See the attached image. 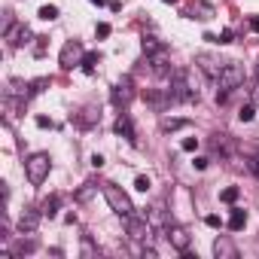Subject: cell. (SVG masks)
I'll return each instance as SVG.
<instances>
[{
	"label": "cell",
	"instance_id": "cell-1",
	"mask_svg": "<svg viewBox=\"0 0 259 259\" xmlns=\"http://www.w3.org/2000/svg\"><path fill=\"white\" fill-rule=\"evenodd\" d=\"M168 101H174V104H192V101H198V89L192 85L189 70H174L171 89H168Z\"/></svg>",
	"mask_w": 259,
	"mask_h": 259
},
{
	"label": "cell",
	"instance_id": "cell-36",
	"mask_svg": "<svg viewBox=\"0 0 259 259\" xmlns=\"http://www.w3.org/2000/svg\"><path fill=\"white\" fill-rule=\"evenodd\" d=\"M92 165H95V168H104V156H101V153H95V156H92Z\"/></svg>",
	"mask_w": 259,
	"mask_h": 259
},
{
	"label": "cell",
	"instance_id": "cell-13",
	"mask_svg": "<svg viewBox=\"0 0 259 259\" xmlns=\"http://www.w3.org/2000/svg\"><path fill=\"white\" fill-rule=\"evenodd\" d=\"M40 220H43V210H25L22 217H19V229L22 232H37V226H40Z\"/></svg>",
	"mask_w": 259,
	"mask_h": 259
},
{
	"label": "cell",
	"instance_id": "cell-2",
	"mask_svg": "<svg viewBox=\"0 0 259 259\" xmlns=\"http://www.w3.org/2000/svg\"><path fill=\"white\" fill-rule=\"evenodd\" d=\"M241 82H244V67H241V64H235V61H229V64H226V70H223V73H220V79H217V85H220V89H217V104H226V101H229V95H232Z\"/></svg>",
	"mask_w": 259,
	"mask_h": 259
},
{
	"label": "cell",
	"instance_id": "cell-43",
	"mask_svg": "<svg viewBox=\"0 0 259 259\" xmlns=\"http://www.w3.org/2000/svg\"><path fill=\"white\" fill-rule=\"evenodd\" d=\"M256 76H259V67H256Z\"/></svg>",
	"mask_w": 259,
	"mask_h": 259
},
{
	"label": "cell",
	"instance_id": "cell-9",
	"mask_svg": "<svg viewBox=\"0 0 259 259\" xmlns=\"http://www.w3.org/2000/svg\"><path fill=\"white\" fill-rule=\"evenodd\" d=\"M165 232H168L165 238H168V244H171L174 250H180V253L189 250V241H192V238H189L186 229H180V226H165Z\"/></svg>",
	"mask_w": 259,
	"mask_h": 259
},
{
	"label": "cell",
	"instance_id": "cell-32",
	"mask_svg": "<svg viewBox=\"0 0 259 259\" xmlns=\"http://www.w3.org/2000/svg\"><path fill=\"white\" fill-rule=\"evenodd\" d=\"M89 195H92V183H85V186H82V189H79V195H76V198H79V201H85V198H89Z\"/></svg>",
	"mask_w": 259,
	"mask_h": 259
},
{
	"label": "cell",
	"instance_id": "cell-6",
	"mask_svg": "<svg viewBox=\"0 0 259 259\" xmlns=\"http://www.w3.org/2000/svg\"><path fill=\"white\" fill-rule=\"evenodd\" d=\"M195 64H198L210 79H220V73L226 70V64H229V61H223V58H220V55H213V52H198V55H195Z\"/></svg>",
	"mask_w": 259,
	"mask_h": 259
},
{
	"label": "cell",
	"instance_id": "cell-14",
	"mask_svg": "<svg viewBox=\"0 0 259 259\" xmlns=\"http://www.w3.org/2000/svg\"><path fill=\"white\" fill-rule=\"evenodd\" d=\"M210 147H213V153H220L223 159H229V156L235 153V144L229 141V135H217V138L210 141Z\"/></svg>",
	"mask_w": 259,
	"mask_h": 259
},
{
	"label": "cell",
	"instance_id": "cell-16",
	"mask_svg": "<svg viewBox=\"0 0 259 259\" xmlns=\"http://www.w3.org/2000/svg\"><path fill=\"white\" fill-rule=\"evenodd\" d=\"M147 220H150L153 226H171V223H168V213H165V207H162V204H153Z\"/></svg>",
	"mask_w": 259,
	"mask_h": 259
},
{
	"label": "cell",
	"instance_id": "cell-31",
	"mask_svg": "<svg viewBox=\"0 0 259 259\" xmlns=\"http://www.w3.org/2000/svg\"><path fill=\"white\" fill-rule=\"evenodd\" d=\"M95 119H101V113H95V110L89 107V110H85V116H82V125H92Z\"/></svg>",
	"mask_w": 259,
	"mask_h": 259
},
{
	"label": "cell",
	"instance_id": "cell-38",
	"mask_svg": "<svg viewBox=\"0 0 259 259\" xmlns=\"http://www.w3.org/2000/svg\"><path fill=\"white\" fill-rule=\"evenodd\" d=\"M250 171H253V174L259 177V159H250Z\"/></svg>",
	"mask_w": 259,
	"mask_h": 259
},
{
	"label": "cell",
	"instance_id": "cell-25",
	"mask_svg": "<svg viewBox=\"0 0 259 259\" xmlns=\"http://www.w3.org/2000/svg\"><path fill=\"white\" fill-rule=\"evenodd\" d=\"M40 19H43V22L58 19V7H40Z\"/></svg>",
	"mask_w": 259,
	"mask_h": 259
},
{
	"label": "cell",
	"instance_id": "cell-12",
	"mask_svg": "<svg viewBox=\"0 0 259 259\" xmlns=\"http://www.w3.org/2000/svg\"><path fill=\"white\" fill-rule=\"evenodd\" d=\"M7 40H10V46L13 49H19V46H25L28 40H31V28L28 25H19V28H7Z\"/></svg>",
	"mask_w": 259,
	"mask_h": 259
},
{
	"label": "cell",
	"instance_id": "cell-28",
	"mask_svg": "<svg viewBox=\"0 0 259 259\" xmlns=\"http://www.w3.org/2000/svg\"><path fill=\"white\" fill-rule=\"evenodd\" d=\"M46 85H49V79H46V76H40V79H34V82H31V95H37V92H43Z\"/></svg>",
	"mask_w": 259,
	"mask_h": 259
},
{
	"label": "cell",
	"instance_id": "cell-15",
	"mask_svg": "<svg viewBox=\"0 0 259 259\" xmlns=\"http://www.w3.org/2000/svg\"><path fill=\"white\" fill-rule=\"evenodd\" d=\"M150 64H153V73H159V76L171 73V64H168V52H165V49L156 52V55H150Z\"/></svg>",
	"mask_w": 259,
	"mask_h": 259
},
{
	"label": "cell",
	"instance_id": "cell-26",
	"mask_svg": "<svg viewBox=\"0 0 259 259\" xmlns=\"http://www.w3.org/2000/svg\"><path fill=\"white\" fill-rule=\"evenodd\" d=\"M82 256H85V259H89V256H98V247L92 244V238H89V235L82 238Z\"/></svg>",
	"mask_w": 259,
	"mask_h": 259
},
{
	"label": "cell",
	"instance_id": "cell-17",
	"mask_svg": "<svg viewBox=\"0 0 259 259\" xmlns=\"http://www.w3.org/2000/svg\"><path fill=\"white\" fill-rule=\"evenodd\" d=\"M244 226H247V213H244L241 207H235L232 217H229V229H232V232H241Z\"/></svg>",
	"mask_w": 259,
	"mask_h": 259
},
{
	"label": "cell",
	"instance_id": "cell-37",
	"mask_svg": "<svg viewBox=\"0 0 259 259\" xmlns=\"http://www.w3.org/2000/svg\"><path fill=\"white\" fill-rule=\"evenodd\" d=\"M192 165H195V168H198V171H204V168H207V159H195V162H192Z\"/></svg>",
	"mask_w": 259,
	"mask_h": 259
},
{
	"label": "cell",
	"instance_id": "cell-10",
	"mask_svg": "<svg viewBox=\"0 0 259 259\" xmlns=\"http://www.w3.org/2000/svg\"><path fill=\"white\" fill-rule=\"evenodd\" d=\"M213 256H217V259H238L235 241H232L229 235H220V238L213 241Z\"/></svg>",
	"mask_w": 259,
	"mask_h": 259
},
{
	"label": "cell",
	"instance_id": "cell-8",
	"mask_svg": "<svg viewBox=\"0 0 259 259\" xmlns=\"http://www.w3.org/2000/svg\"><path fill=\"white\" fill-rule=\"evenodd\" d=\"M82 55H85V52H82V46H79L76 40H67V43H64V49H61V58H58V61H61V67H64V70H70L73 64H79V61H82Z\"/></svg>",
	"mask_w": 259,
	"mask_h": 259
},
{
	"label": "cell",
	"instance_id": "cell-5",
	"mask_svg": "<svg viewBox=\"0 0 259 259\" xmlns=\"http://www.w3.org/2000/svg\"><path fill=\"white\" fill-rule=\"evenodd\" d=\"M125 232L132 241H141V244H150L153 241V223L147 217H125Z\"/></svg>",
	"mask_w": 259,
	"mask_h": 259
},
{
	"label": "cell",
	"instance_id": "cell-11",
	"mask_svg": "<svg viewBox=\"0 0 259 259\" xmlns=\"http://www.w3.org/2000/svg\"><path fill=\"white\" fill-rule=\"evenodd\" d=\"M113 132L122 135L128 144H138V138H135V125H132V119H128V113H122V116L113 122Z\"/></svg>",
	"mask_w": 259,
	"mask_h": 259
},
{
	"label": "cell",
	"instance_id": "cell-3",
	"mask_svg": "<svg viewBox=\"0 0 259 259\" xmlns=\"http://www.w3.org/2000/svg\"><path fill=\"white\" fill-rule=\"evenodd\" d=\"M104 198H107L110 210L119 213L122 220L135 213V204H132V198H128V192H122V186H116V183H104Z\"/></svg>",
	"mask_w": 259,
	"mask_h": 259
},
{
	"label": "cell",
	"instance_id": "cell-7",
	"mask_svg": "<svg viewBox=\"0 0 259 259\" xmlns=\"http://www.w3.org/2000/svg\"><path fill=\"white\" fill-rule=\"evenodd\" d=\"M110 98H113L116 107H128V104H132V98H135V79L125 73V76L113 85V95H110Z\"/></svg>",
	"mask_w": 259,
	"mask_h": 259
},
{
	"label": "cell",
	"instance_id": "cell-40",
	"mask_svg": "<svg viewBox=\"0 0 259 259\" xmlns=\"http://www.w3.org/2000/svg\"><path fill=\"white\" fill-rule=\"evenodd\" d=\"M92 4H98V7H107V4H110V0H92Z\"/></svg>",
	"mask_w": 259,
	"mask_h": 259
},
{
	"label": "cell",
	"instance_id": "cell-27",
	"mask_svg": "<svg viewBox=\"0 0 259 259\" xmlns=\"http://www.w3.org/2000/svg\"><path fill=\"white\" fill-rule=\"evenodd\" d=\"M34 247H37V241L31 238V241H22V244L16 247V253H19V256H25V253H34Z\"/></svg>",
	"mask_w": 259,
	"mask_h": 259
},
{
	"label": "cell",
	"instance_id": "cell-4",
	"mask_svg": "<svg viewBox=\"0 0 259 259\" xmlns=\"http://www.w3.org/2000/svg\"><path fill=\"white\" fill-rule=\"evenodd\" d=\"M49 171H52V159H49V153H34V156L25 162V174H28L31 186H40V183L49 177Z\"/></svg>",
	"mask_w": 259,
	"mask_h": 259
},
{
	"label": "cell",
	"instance_id": "cell-22",
	"mask_svg": "<svg viewBox=\"0 0 259 259\" xmlns=\"http://www.w3.org/2000/svg\"><path fill=\"white\" fill-rule=\"evenodd\" d=\"M253 116H256V104H244V107L238 110V119H241V122H253Z\"/></svg>",
	"mask_w": 259,
	"mask_h": 259
},
{
	"label": "cell",
	"instance_id": "cell-20",
	"mask_svg": "<svg viewBox=\"0 0 259 259\" xmlns=\"http://www.w3.org/2000/svg\"><path fill=\"white\" fill-rule=\"evenodd\" d=\"M162 49H165V46H162L156 37H144V52H147V58L156 55V52H162Z\"/></svg>",
	"mask_w": 259,
	"mask_h": 259
},
{
	"label": "cell",
	"instance_id": "cell-21",
	"mask_svg": "<svg viewBox=\"0 0 259 259\" xmlns=\"http://www.w3.org/2000/svg\"><path fill=\"white\" fill-rule=\"evenodd\" d=\"M238 195H241V189H238V186H229V189H223V192H220V201L235 204V201H238Z\"/></svg>",
	"mask_w": 259,
	"mask_h": 259
},
{
	"label": "cell",
	"instance_id": "cell-44",
	"mask_svg": "<svg viewBox=\"0 0 259 259\" xmlns=\"http://www.w3.org/2000/svg\"><path fill=\"white\" fill-rule=\"evenodd\" d=\"M256 159H259V153H256Z\"/></svg>",
	"mask_w": 259,
	"mask_h": 259
},
{
	"label": "cell",
	"instance_id": "cell-42",
	"mask_svg": "<svg viewBox=\"0 0 259 259\" xmlns=\"http://www.w3.org/2000/svg\"><path fill=\"white\" fill-rule=\"evenodd\" d=\"M165 4H174V0H165Z\"/></svg>",
	"mask_w": 259,
	"mask_h": 259
},
{
	"label": "cell",
	"instance_id": "cell-23",
	"mask_svg": "<svg viewBox=\"0 0 259 259\" xmlns=\"http://www.w3.org/2000/svg\"><path fill=\"white\" fill-rule=\"evenodd\" d=\"M177 128H186V119H162V132H177Z\"/></svg>",
	"mask_w": 259,
	"mask_h": 259
},
{
	"label": "cell",
	"instance_id": "cell-24",
	"mask_svg": "<svg viewBox=\"0 0 259 259\" xmlns=\"http://www.w3.org/2000/svg\"><path fill=\"white\" fill-rule=\"evenodd\" d=\"M10 95H25V98H28L31 92H28V85H25L22 79H10Z\"/></svg>",
	"mask_w": 259,
	"mask_h": 259
},
{
	"label": "cell",
	"instance_id": "cell-30",
	"mask_svg": "<svg viewBox=\"0 0 259 259\" xmlns=\"http://www.w3.org/2000/svg\"><path fill=\"white\" fill-rule=\"evenodd\" d=\"M150 186H153V183H150V177H144V174H141V177L135 180V189H138V192H147Z\"/></svg>",
	"mask_w": 259,
	"mask_h": 259
},
{
	"label": "cell",
	"instance_id": "cell-19",
	"mask_svg": "<svg viewBox=\"0 0 259 259\" xmlns=\"http://www.w3.org/2000/svg\"><path fill=\"white\" fill-rule=\"evenodd\" d=\"M98 61H101V55H98V52H85V55H82V61H79V67H82L85 73H92Z\"/></svg>",
	"mask_w": 259,
	"mask_h": 259
},
{
	"label": "cell",
	"instance_id": "cell-34",
	"mask_svg": "<svg viewBox=\"0 0 259 259\" xmlns=\"http://www.w3.org/2000/svg\"><path fill=\"white\" fill-rule=\"evenodd\" d=\"M98 37H110V25H107V22L98 25Z\"/></svg>",
	"mask_w": 259,
	"mask_h": 259
},
{
	"label": "cell",
	"instance_id": "cell-35",
	"mask_svg": "<svg viewBox=\"0 0 259 259\" xmlns=\"http://www.w3.org/2000/svg\"><path fill=\"white\" fill-rule=\"evenodd\" d=\"M37 125H40V128H52L55 122H52V119H46V116H37Z\"/></svg>",
	"mask_w": 259,
	"mask_h": 259
},
{
	"label": "cell",
	"instance_id": "cell-29",
	"mask_svg": "<svg viewBox=\"0 0 259 259\" xmlns=\"http://www.w3.org/2000/svg\"><path fill=\"white\" fill-rule=\"evenodd\" d=\"M180 147H183L186 153H195V150H198V138H183V144H180Z\"/></svg>",
	"mask_w": 259,
	"mask_h": 259
},
{
	"label": "cell",
	"instance_id": "cell-39",
	"mask_svg": "<svg viewBox=\"0 0 259 259\" xmlns=\"http://www.w3.org/2000/svg\"><path fill=\"white\" fill-rule=\"evenodd\" d=\"M250 28H253L256 34H259V16H253V19H250Z\"/></svg>",
	"mask_w": 259,
	"mask_h": 259
},
{
	"label": "cell",
	"instance_id": "cell-33",
	"mask_svg": "<svg viewBox=\"0 0 259 259\" xmlns=\"http://www.w3.org/2000/svg\"><path fill=\"white\" fill-rule=\"evenodd\" d=\"M204 223H207L210 229H220V226H223V223H220V217H213V213H210V217H204Z\"/></svg>",
	"mask_w": 259,
	"mask_h": 259
},
{
	"label": "cell",
	"instance_id": "cell-18",
	"mask_svg": "<svg viewBox=\"0 0 259 259\" xmlns=\"http://www.w3.org/2000/svg\"><path fill=\"white\" fill-rule=\"evenodd\" d=\"M58 204H61V198H58V195L46 198V201H43V217H49V220H52V217H58Z\"/></svg>",
	"mask_w": 259,
	"mask_h": 259
},
{
	"label": "cell",
	"instance_id": "cell-41",
	"mask_svg": "<svg viewBox=\"0 0 259 259\" xmlns=\"http://www.w3.org/2000/svg\"><path fill=\"white\" fill-rule=\"evenodd\" d=\"M253 104H256V107H259V89H256V95H253Z\"/></svg>",
	"mask_w": 259,
	"mask_h": 259
}]
</instances>
